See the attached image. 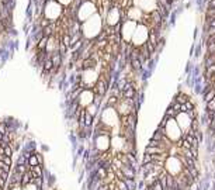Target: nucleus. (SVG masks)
<instances>
[{
    "instance_id": "f257e3e1",
    "label": "nucleus",
    "mask_w": 215,
    "mask_h": 190,
    "mask_svg": "<svg viewBox=\"0 0 215 190\" xmlns=\"http://www.w3.org/2000/svg\"><path fill=\"white\" fill-rule=\"evenodd\" d=\"M119 170L122 172L124 177H128V179H136V175H138V169L134 166H128V165H122L119 168Z\"/></svg>"
},
{
    "instance_id": "f03ea898",
    "label": "nucleus",
    "mask_w": 215,
    "mask_h": 190,
    "mask_svg": "<svg viewBox=\"0 0 215 190\" xmlns=\"http://www.w3.org/2000/svg\"><path fill=\"white\" fill-rule=\"evenodd\" d=\"M122 180L125 182L128 190H138V182H136V179H128V177H122Z\"/></svg>"
},
{
    "instance_id": "7ed1b4c3",
    "label": "nucleus",
    "mask_w": 215,
    "mask_h": 190,
    "mask_svg": "<svg viewBox=\"0 0 215 190\" xmlns=\"http://www.w3.org/2000/svg\"><path fill=\"white\" fill-rule=\"evenodd\" d=\"M96 92L98 93V96H104V95H105V92H107V85H105V82H104V80H100V82L97 83Z\"/></svg>"
},
{
    "instance_id": "20e7f679",
    "label": "nucleus",
    "mask_w": 215,
    "mask_h": 190,
    "mask_svg": "<svg viewBox=\"0 0 215 190\" xmlns=\"http://www.w3.org/2000/svg\"><path fill=\"white\" fill-rule=\"evenodd\" d=\"M32 180H34V177H31V175L27 172V173L23 175V179H21V186H23V187H25V186H28L30 183H32Z\"/></svg>"
},
{
    "instance_id": "39448f33",
    "label": "nucleus",
    "mask_w": 215,
    "mask_h": 190,
    "mask_svg": "<svg viewBox=\"0 0 215 190\" xmlns=\"http://www.w3.org/2000/svg\"><path fill=\"white\" fill-rule=\"evenodd\" d=\"M45 183V180H44V176H40V177H34V180H32V184L37 187V189L40 190V189H44V184Z\"/></svg>"
},
{
    "instance_id": "423d86ee",
    "label": "nucleus",
    "mask_w": 215,
    "mask_h": 190,
    "mask_svg": "<svg viewBox=\"0 0 215 190\" xmlns=\"http://www.w3.org/2000/svg\"><path fill=\"white\" fill-rule=\"evenodd\" d=\"M30 170V165H16L14 166V172H17V173H27Z\"/></svg>"
},
{
    "instance_id": "0eeeda50",
    "label": "nucleus",
    "mask_w": 215,
    "mask_h": 190,
    "mask_svg": "<svg viewBox=\"0 0 215 190\" xmlns=\"http://www.w3.org/2000/svg\"><path fill=\"white\" fill-rule=\"evenodd\" d=\"M177 114H179V113H177V111H176L172 106H169V107L166 109V114H165V116L169 117V118H176V117H177Z\"/></svg>"
},
{
    "instance_id": "6e6552de",
    "label": "nucleus",
    "mask_w": 215,
    "mask_h": 190,
    "mask_svg": "<svg viewBox=\"0 0 215 190\" xmlns=\"http://www.w3.org/2000/svg\"><path fill=\"white\" fill-rule=\"evenodd\" d=\"M42 68H44V71H45V72L52 71V69H54V62H52V59L47 58V59H45V62H44V65H42Z\"/></svg>"
},
{
    "instance_id": "1a4fd4ad",
    "label": "nucleus",
    "mask_w": 215,
    "mask_h": 190,
    "mask_svg": "<svg viewBox=\"0 0 215 190\" xmlns=\"http://www.w3.org/2000/svg\"><path fill=\"white\" fill-rule=\"evenodd\" d=\"M151 162H153V156H152L151 154H146V152H143L142 163H141V165H146V163H151Z\"/></svg>"
},
{
    "instance_id": "9d476101",
    "label": "nucleus",
    "mask_w": 215,
    "mask_h": 190,
    "mask_svg": "<svg viewBox=\"0 0 215 190\" xmlns=\"http://www.w3.org/2000/svg\"><path fill=\"white\" fill-rule=\"evenodd\" d=\"M3 154H4L6 156H10V158H11V156H13V154H14V149H13V147H11L10 144H8V145H6V147L3 148Z\"/></svg>"
},
{
    "instance_id": "9b49d317",
    "label": "nucleus",
    "mask_w": 215,
    "mask_h": 190,
    "mask_svg": "<svg viewBox=\"0 0 215 190\" xmlns=\"http://www.w3.org/2000/svg\"><path fill=\"white\" fill-rule=\"evenodd\" d=\"M175 99H176V102L180 103V104H184L186 102H188V96L184 95V93H180V95L177 96V97H175Z\"/></svg>"
},
{
    "instance_id": "f8f14e48",
    "label": "nucleus",
    "mask_w": 215,
    "mask_h": 190,
    "mask_svg": "<svg viewBox=\"0 0 215 190\" xmlns=\"http://www.w3.org/2000/svg\"><path fill=\"white\" fill-rule=\"evenodd\" d=\"M17 165H28V159L25 158L23 154H20V156L17 159Z\"/></svg>"
},
{
    "instance_id": "ddd939ff",
    "label": "nucleus",
    "mask_w": 215,
    "mask_h": 190,
    "mask_svg": "<svg viewBox=\"0 0 215 190\" xmlns=\"http://www.w3.org/2000/svg\"><path fill=\"white\" fill-rule=\"evenodd\" d=\"M28 165H30V166H37V165H40V163H38V159H37V156H35V154L30 156V159H28Z\"/></svg>"
},
{
    "instance_id": "4468645a",
    "label": "nucleus",
    "mask_w": 215,
    "mask_h": 190,
    "mask_svg": "<svg viewBox=\"0 0 215 190\" xmlns=\"http://www.w3.org/2000/svg\"><path fill=\"white\" fill-rule=\"evenodd\" d=\"M117 103H118V97H117V96H111V97L108 99V102H107L108 107H114Z\"/></svg>"
},
{
    "instance_id": "2eb2a0df",
    "label": "nucleus",
    "mask_w": 215,
    "mask_h": 190,
    "mask_svg": "<svg viewBox=\"0 0 215 190\" xmlns=\"http://www.w3.org/2000/svg\"><path fill=\"white\" fill-rule=\"evenodd\" d=\"M0 133H1L3 135L8 134V127H7L6 123H0Z\"/></svg>"
},
{
    "instance_id": "dca6fc26",
    "label": "nucleus",
    "mask_w": 215,
    "mask_h": 190,
    "mask_svg": "<svg viewBox=\"0 0 215 190\" xmlns=\"http://www.w3.org/2000/svg\"><path fill=\"white\" fill-rule=\"evenodd\" d=\"M207 110L215 111V97L211 100V102H208V103H207Z\"/></svg>"
},
{
    "instance_id": "f3484780",
    "label": "nucleus",
    "mask_w": 215,
    "mask_h": 190,
    "mask_svg": "<svg viewBox=\"0 0 215 190\" xmlns=\"http://www.w3.org/2000/svg\"><path fill=\"white\" fill-rule=\"evenodd\" d=\"M0 169H3V170H6V172H8V173H10V169H11V166L0 161Z\"/></svg>"
},
{
    "instance_id": "a211bd4d",
    "label": "nucleus",
    "mask_w": 215,
    "mask_h": 190,
    "mask_svg": "<svg viewBox=\"0 0 215 190\" xmlns=\"http://www.w3.org/2000/svg\"><path fill=\"white\" fill-rule=\"evenodd\" d=\"M35 156H37V159H38V163H40V165H42V162H44V158H42V155H41L40 152H35Z\"/></svg>"
},
{
    "instance_id": "6ab92c4d",
    "label": "nucleus",
    "mask_w": 215,
    "mask_h": 190,
    "mask_svg": "<svg viewBox=\"0 0 215 190\" xmlns=\"http://www.w3.org/2000/svg\"><path fill=\"white\" fill-rule=\"evenodd\" d=\"M108 189H110V184H107V183H103V184H101V186H100V187H98L97 190H108Z\"/></svg>"
}]
</instances>
